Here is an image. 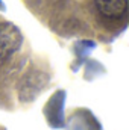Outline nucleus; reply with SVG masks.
I'll return each mask as SVG.
<instances>
[{
  "mask_svg": "<svg viewBox=\"0 0 129 130\" xmlns=\"http://www.w3.org/2000/svg\"><path fill=\"white\" fill-rule=\"evenodd\" d=\"M97 11L102 17L117 20L128 11V0H94Z\"/></svg>",
  "mask_w": 129,
  "mask_h": 130,
  "instance_id": "obj_2",
  "label": "nucleus"
},
{
  "mask_svg": "<svg viewBox=\"0 0 129 130\" xmlns=\"http://www.w3.org/2000/svg\"><path fill=\"white\" fill-rule=\"evenodd\" d=\"M3 9H5V5H3V2L0 0V11H3Z\"/></svg>",
  "mask_w": 129,
  "mask_h": 130,
  "instance_id": "obj_3",
  "label": "nucleus"
},
{
  "mask_svg": "<svg viewBox=\"0 0 129 130\" xmlns=\"http://www.w3.org/2000/svg\"><path fill=\"white\" fill-rule=\"evenodd\" d=\"M23 35L20 29L12 23H0V62L11 58L20 50Z\"/></svg>",
  "mask_w": 129,
  "mask_h": 130,
  "instance_id": "obj_1",
  "label": "nucleus"
}]
</instances>
